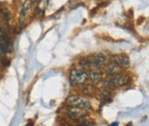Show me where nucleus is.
Wrapping results in <instances>:
<instances>
[{
	"mask_svg": "<svg viewBox=\"0 0 149 126\" xmlns=\"http://www.w3.org/2000/svg\"><path fill=\"white\" fill-rule=\"evenodd\" d=\"M88 80V74L83 70L74 69L70 71V81L73 85H83Z\"/></svg>",
	"mask_w": 149,
	"mask_h": 126,
	"instance_id": "3",
	"label": "nucleus"
},
{
	"mask_svg": "<svg viewBox=\"0 0 149 126\" xmlns=\"http://www.w3.org/2000/svg\"><path fill=\"white\" fill-rule=\"evenodd\" d=\"M0 40L2 41H4L7 46H9L10 44V39L8 36V31L2 26H0Z\"/></svg>",
	"mask_w": 149,
	"mask_h": 126,
	"instance_id": "10",
	"label": "nucleus"
},
{
	"mask_svg": "<svg viewBox=\"0 0 149 126\" xmlns=\"http://www.w3.org/2000/svg\"><path fill=\"white\" fill-rule=\"evenodd\" d=\"M90 67L93 68H99L101 66H104L108 62L107 58L102 53H96L92 56H90L88 58Z\"/></svg>",
	"mask_w": 149,
	"mask_h": 126,
	"instance_id": "5",
	"label": "nucleus"
},
{
	"mask_svg": "<svg viewBox=\"0 0 149 126\" xmlns=\"http://www.w3.org/2000/svg\"><path fill=\"white\" fill-rule=\"evenodd\" d=\"M130 81V79L128 76L118 74L113 77H109V78H106L103 81V84L107 89H114L116 88L127 85Z\"/></svg>",
	"mask_w": 149,
	"mask_h": 126,
	"instance_id": "1",
	"label": "nucleus"
},
{
	"mask_svg": "<svg viewBox=\"0 0 149 126\" xmlns=\"http://www.w3.org/2000/svg\"><path fill=\"white\" fill-rule=\"evenodd\" d=\"M100 98L103 100H109V99L111 98V93L107 90V89H104L100 92Z\"/></svg>",
	"mask_w": 149,
	"mask_h": 126,
	"instance_id": "11",
	"label": "nucleus"
},
{
	"mask_svg": "<svg viewBox=\"0 0 149 126\" xmlns=\"http://www.w3.org/2000/svg\"><path fill=\"white\" fill-rule=\"evenodd\" d=\"M122 70H123V69H122V67L120 66L119 64L113 62V63L108 64L107 66H105L104 74L107 77H113V76L120 74L122 72Z\"/></svg>",
	"mask_w": 149,
	"mask_h": 126,
	"instance_id": "6",
	"label": "nucleus"
},
{
	"mask_svg": "<svg viewBox=\"0 0 149 126\" xmlns=\"http://www.w3.org/2000/svg\"><path fill=\"white\" fill-rule=\"evenodd\" d=\"M65 114L69 118H70L72 120L78 121V120L85 118L88 114V111L87 109H84V108L69 107V108H67L65 110Z\"/></svg>",
	"mask_w": 149,
	"mask_h": 126,
	"instance_id": "4",
	"label": "nucleus"
},
{
	"mask_svg": "<svg viewBox=\"0 0 149 126\" xmlns=\"http://www.w3.org/2000/svg\"><path fill=\"white\" fill-rule=\"evenodd\" d=\"M33 1L32 0H23L21 5V10H20V16H21V20L23 21L25 19L28 14L29 13L30 10L33 5Z\"/></svg>",
	"mask_w": 149,
	"mask_h": 126,
	"instance_id": "8",
	"label": "nucleus"
},
{
	"mask_svg": "<svg viewBox=\"0 0 149 126\" xmlns=\"http://www.w3.org/2000/svg\"><path fill=\"white\" fill-rule=\"evenodd\" d=\"M1 14H2V16L3 17V19L5 21L8 22V21L10 20V13L7 9H2L1 10Z\"/></svg>",
	"mask_w": 149,
	"mask_h": 126,
	"instance_id": "12",
	"label": "nucleus"
},
{
	"mask_svg": "<svg viewBox=\"0 0 149 126\" xmlns=\"http://www.w3.org/2000/svg\"><path fill=\"white\" fill-rule=\"evenodd\" d=\"M32 1H33V2L34 3V2H36V1H38V0H32Z\"/></svg>",
	"mask_w": 149,
	"mask_h": 126,
	"instance_id": "16",
	"label": "nucleus"
},
{
	"mask_svg": "<svg viewBox=\"0 0 149 126\" xmlns=\"http://www.w3.org/2000/svg\"><path fill=\"white\" fill-rule=\"evenodd\" d=\"M88 77H89L90 81H92L93 84H98L100 81H101V79H102L101 71L99 69L94 68V69L91 70L89 75H88Z\"/></svg>",
	"mask_w": 149,
	"mask_h": 126,
	"instance_id": "9",
	"label": "nucleus"
},
{
	"mask_svg": "<svg viewBox=\"0 0 149 126\" xmlns=\"http://www.w3.org/2000/svg\"><path fill=\"white\" fill-rule=\"evenodd\" d=\"M79 65H80L82 69H88V67H90L89 63H88V59H81V60L79 62Z\"/></svg>",
	"mask_w": 149,
	"mask_h": 126,
	"instance_id": "14",
	"label": "nucleus"
},
{
	"mask_svg": "<svg viewBox=\"0 0 149 126\" xmlns=\"http://www.w3.org/2000/svg\"><path fill=\"white\" fill-rule=\"evenodd\" d=\"M66 103L69 107L84 108L87 110H91L93 108L90 101L88 99H86L82 96H78V95H72V96L69 97Z\"/></svg>",
	"mask_w": 149,
	"mask_h": 126,
	"instance_id": "2",
	"label": "nucleus"
},
{
	"mask_svg": "<svg viewBox=\"0 0 149 126\" xmlns=\"http://www.w3.org/2000/svg\"><path fill=\"white\" fill-rule=\"evenodd\" d=\"M112 61L119 64L121 67H123V68H129L130 65V58L126 54H123V53L112 56Z\"/></svg>",
	"mask_w": 149,
	"mask_h": 126,
	"instance_id": "7",
	"label": "nucleus"
},
{
	"mask_svg": "<svg viewBox=\"0 0 149 126\" xmlns=\"http://www.w3.org/2000/svg\"><path fill=\"white\" fill-rule=\"evenodd\" d=\"M6 52V47L3 44V41L0 40V53H5Z\"/></svg>",
	"mask_w": 149,
	"mask_h": 126,
	"instance_id": "15",
	"label": "nucleus"
},
{
	"mask_svg": "<svg viewBox=\"0 0 149 126\" xmlns=\"http://www.w3.org/2000/svg\"><path fill=\"white\" fill-rule=\"evenodd\" d=\"M40 3H39V10L41 12H44L48 4V0H39Z\"/></svg>",
	"mask_w": 149,
	"mask_h": 126,
	"instance_id": "13",
	"label": "nucleus"
}]
</instances>
